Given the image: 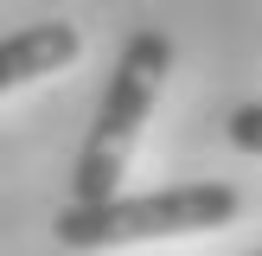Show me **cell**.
<instances>
[{
	"mask_svg": "<svg viewBox=\"0 0 262 256\" xmlns=\"http://www.w3.org/2000/svg\"><path fill=\"white\" fill-rule=\"evenodd\" d=\"M166 71H173V38L160 26H135L115 58L109 83H102L96 122L83 135V154H77V199H109L128 173V154H135L141 122L154 115V96H160Z\"/></svg>",
	"mask_w": 262,
	"mask_h": 256,
	"instance_id": "obj_1",
	"label": "cell"
},
{
	"mask_svg": "<svg viewBox=\"0 0 262 256\" xmlns=\"http://www.w3.org/2000/svg\"><path fill=\"white\" fill-rule=\"evenodd\" d=\"M243 211L237 186L199 179V186H160V192H122L109 199H77L58 218L64 250H109V243H147V237H186V230H217Z\"/></svg>",
	"mask_w": 262,
	"mask_h": 256,
	"instance_id": "obj_2",
	"label": "cell"
},
{
	"mask_svg": "<svg viewBox=\"0 0 262 256\" xmlns=\"http://www.w3.org/2000/svg\"><path fill=\"white\" fill-rule=\"evenodd\" d=\"M83 38L71 19H45V26H19L0 38V90H19L32 77H58L64 64H77Z\"/></svg>",
	"mask_w": 262,
	"mask_h": 256,
	"instance_id": "obj_3",
	"label": "cell"
},
{
	"mask_svg": "<svg viewBox=\"0 0 262 256\" xmlns=\"http://www.w3.org/2000/svg\"><path fill=\"white\" fill-rule=\"evenodd\" d=\"M230 147L237 154H262V102H243V109H230Z\"/></svg>",
	"mask_w": 262,
	"mask_h": 256,
	"instance_id": "obj_4",
	"label": "cell"
}]
</instances>
